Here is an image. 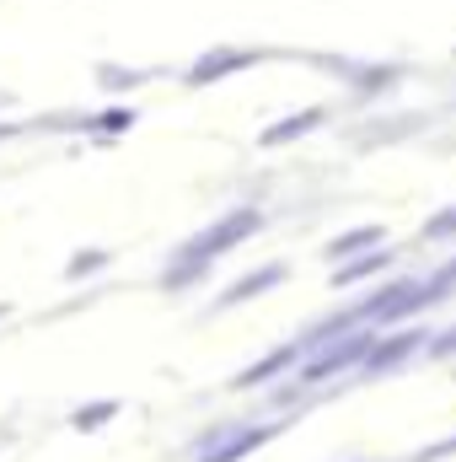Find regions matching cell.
Wrapping results in <instances>:
<instances>
[{"label":"cell","instance_id":"1","mask_svg":"<svg viewBox=\"0 0 456 462\" xmlns=\"http://www.w3.org/2000/svg\"><path fill=\"white\" fill-rule=\"evenodd\" d=\"M290 425H296V414H285V420H258V425H210V436L194 441L188 457L194 462H247L252 452H263L269 441H279Z\"/></svg>","mask_w":456,"mask_h":462},{"label":"cell","instance_id":"2","mask_svg":"<svg viewBox=\"0 0 456 462\" xmlns=\"http://www.w3.org/2000/svg\"><path fill=\"white\" fill-rule=\"evenodd\" d=\"M263 226H269V216H263L258 205H236V210H226V216H215L205 231H194L178 253H183V258H205V263H215L221 253H236L242 242H252Z\"/></svg>","mask_w":456,"mask_h":462},{"label":"cell","instance_id":"16","mask_svg":"<svg viewBox=\"0 0 456 462\" xmlns=\"http://www.w3.org/2000/svg\"><path fill=\"white\" fill-rule=\"evenodd\" d=\"M16 134H27V124H0V140H16Z\"/></svg>","mask_w":456,"mask_h":462},{"label":"cell","instance_id":"9","mask_svg":"<svg viewBox=\"0 0 456 462\" xmlns=\"http://www.w3.org/2000/svg\"><path fill=\"white\" fill-rule=\"evenodd\" d=\"M387 242V226H349L339 231V236H328V247H323V258L328 263H343V258H354V253H370V247H381Z\"/></svg>","mask_w":456,"mask_h":462},{"label":"cell","instance_id":"5","mask_svg":"<svg viewBox=\"0 0 456 462\" xmlns=\"http://www.w3.org/2000/svg\"><path fill=\"white\" fill-rule=\"evenodd\" d=\"M269 60V49H242V43H215L210 54H199L188 70H183V87H215V81H226L236 70H252V65H263Z\"/></svg>","mask_w":456,"mask_h":462},{"label":"cell","instance_id":"4","mask_svg":"<svg viewBox=\"0 0 456 462\" xmlns=\"http://www.w3.org/2000/svg\"><path fill=\"white\" fill-rule=\"evenodd\" d=\"M301 360H306V339H285V345H274L269 355H258L252 365H242L226 382V393H258L269 382H285V376H296Z\"/></svg>","mask_w":456,"mask_h":462},{"label":"cell","instance_id":"6","mask_svg":"<svg viewBox=\"0 0 456 462\" xmlns=\"http://www.w3.org/2000/svg\"><path fill=\"white\" fill-rule=\"evenodd\" d=\"M279 280H290V263H285V258H274V263H258L252 274L231 280L226 291L210 301V318H221V312H231V307H247V301H258V296H263V291H274Z\"/></svg>","mask_w":456,"mask_h":462},{"label":"cell","instance_id":"17","mask_svg":"<svg viewBox=\"0 0 456 462\" xmlns=\"http://www.w3.org/2000/svg\"><path fill=\"white\" fill-rule=\"evenodd\" d=\"M5 318H11V301H0V323H5Z\"/></svg>","mask_w":456,"mask_h":462},{"label":"cell","instance_id":"13","mask_svg":"<svg viewBox=\"0 0 456 462\" xmlns=\"http://www.w3.org/2000/svg\"><path fill=\"white\" fill-rule=\"evenodd\" d=\"M129 124H134V108H103V114L81 118V129H87L92 140H114V134H123Z\"/></svg>","mask_w":456,"mask_h":462},{"label":"cell","instance_id":"11","mask_svg":"<svg viewBox=\"0 0 456 462\" xmlns=\"http://www.w3.org/2000/svg\"><path fill=\"white\" fill-rule=\"evenodd\" d=\"M108 269H114V253H108V247H81V253H70L65 280L81 285V280H92V274H108Z\"/></svg>","mask_w":456,"mask_h":462},{"label":"cell","instance_id":"3","mask_svg":"<svg viewBox=\"0 0 456 462\" xmlns=\"http://www.w3.org/2000/svg\"><path fill=\"white\" fill-rule=\"evenodd\" d=\"M430 334L435 328H424V323H414V328H397V334H376V345H370V355L354 365V382H381V376H392V371H403L414 355H424V345H430Z\"/></svg>","mask_w":456,"mask_h":462},{"label":"cell","instance_id":"8","mask_svg":"<svg viewBox=\"0 0 456 462\" xmlns=\"http://www.w3.org/2000/svg\"><path fill=\"white\" fill-rule=\"evenodd\" d=\"M317 124H328V108H301V114H290V118H279V124H269V129L258 134V145H263V151L296 145V140H301V134H312Z\"/></svg>","mask_w":456,"mask_h":462},{"label":"cell","instance_id":"18","mask_svg":"<svg viewBox=\"0 0 456 462\" xmlns=\"http://www.w3.org/2000/svg\"><path fill=\"white\" fill-rule=\"evenodd\" d=\"M0 108H5V97H0Z\"/></svg>","mask_w":456,"mask_h":462},{"label":"cell","instance_id":"15","mask_svg":"<svg viewBox=\"0 0 456 462\" xmlns=\"http://www.w3.org/2000/svg\"><path fill=\"white\" fill-rule=\"evenodd\" d=\"M451 355H456V323L430 334V345H424V360H451Z\"/></svg>","mask_w":456,"mask_h":462},{"label":"cell","instance_id":"12","mask_svg":"<svg viewBox=\"0 0 456 462\" xmlns=\"http://www.w3.org/2000/svg\"><path fill=\"white\" fill-rule=\"evenodd\" d=\"M92 76H97V92H108V97H123L150 81V70H129V65H97Z\"/></svg>","mask_w":456,"mask_h":462},{"label":"cell","instance_id":"14","mask_svg":"<svg viewBox=\"0 0 456 462\" xmlns=\"http://www.w3.org/2000/svg\"><path fill=\"white\" fill-rule=\"evenodd\" d=\"M419 242H424V247H435V242H456V205L435 210V216L419 226Z\"/></svg>","mask_w":456,"mask_h":462},{"label":"cell","instance_id":"7","mask_svg":"<svg viewBox=\"0 0 456 462\" xmlns=\"http://www.w3.org/2000/svg\"><path fill=\"white\" fill-rule=\"evenodd\" d=\"M392 263H397V247H392V242H381V247H370V253H354V258L333 263V291H354V285L387 274Z\"/></svg>","mask_w":456,"mask_h":462},{"label":"cell","instance_id":"10","mask_svg":"<svg viewBox=\"0 0 456 462\" xmlns=\"http://www.w3.org/2000/svg\"><path fill=\"white\" fill-rule=\"evenodd\" d=\"M118 414H123V403H118V398H92V403H81V409L70 414V430H76V436H92V430L114 425Z\"/></svg>","mask_w":456,"mask_h":462}]
</instances>
